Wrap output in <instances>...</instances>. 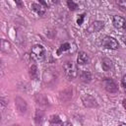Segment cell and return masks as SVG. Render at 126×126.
<instances>
[{
	"label": "cell",
	"mask_w": 126,
	"mask_h": 126,
	"mask_svg": "<svg viewBox=\"0 0 126 126\" xmlns=\"http://www.w3.org/2000/svg\"><path fill=\"white\" fill-rule=\"evenodd\" d=\"M63 70L65 75L69 78V80H74L78 76V68L77 65L72 61H67L63 65Z\"/></svg>",
	"instance_id": "6da1fadb"
},
{
	"label": "cell",
	"mask_w": 126,
	"mask_h": 126,
	"mask_svg": "<svg viewBox=\"0 0 126 126\" xmlns=\"http://www.w3.org/2000/svg\"><path fill=\"white\" fill-rule=\"evenodd\" d=\"M100 43H101L102 47L107 48V49H117L119 47L118 41L114 37L109 36V35H104L101 38V42Z\"/></svg>",
	"instance_id": "7a4b0ae2"
},
{
	"label": "cell",
	"mask_w": 126,
	"mask_h": 126,
	"mask_svg": "<svg viewBox=\"0 0 126 126\" xmlns=\"http://www.w3.org/2000/svg\"><path fill=\"white\" fill-rule=\"evenodd\" d=\"M45 55V49L40 44H35L32 47L31 51V57L34 60H41L44 58Z\"/></svg>",
	"instance_id": "3957f363"
},
{
	"label": "cell",
	"mask_w": 126,
	"mask_h": 126,
	"mask_svg": "<svg viewBox=\"0 0 126 126\" xmlns=\"http://www.w3.org/2000/svg\"><path fill=\"white\" fill-rule=\"evenodd\" d=\"M112 24L118 30H125L126 29V20L122 16L114 15L112 17Z\"/></svg>",
	"instance_id": "277c9868"
},
{
	"label": "cell",
	"mask_w": 126,
	"mask_h": 126,
	"mask_svg": "<svg viewBox=\"0 0 126 126\" xmlns=\"http://www.w3.org/2000/svg\"><path fill=\"white\" fill-rule=\"evenodd\" d=\"M103 84H104V88H105L106 92H108L110 94H115V93L118 92V87L114 83L113 80L106 78V79L103 80Z\"/></svg>",
	"instance_id": "5b68a950"
},
{
	"label": "cell",
	"mask_w": 126,
	"mask_h": 126,
	"mask_svg": "<svg viewBox=\"0 0 126 126\" xmlns=\"http://www.w3.org/2000/svg\"><path fill=\"white\" fill-rule=\"evenodd\" d=\"M104 27V23L102 21H94L93 22L87 29V32H90V33H93V32H99L100 30H102Z\"/></svg>",
	"instance_id": "8992f818"
},
{
	"label": "cell",
	"mask_w": 126,
	"mask_h": 126,
	"mask_svg": "<svg viewBox=\"0 0 126 126\" xmlns=\"http://www.w3.org/2000/svg\"><path fill=\"white\" fill-rule=\"evenodd\" d=\"M82 101H83L84 105L87 106V107H94V106H97V103H96V100L94 99V97L92 96L89 94H84L82 96Z\"/></svg>",
	"instance_id": "52a82bcc"
},
{
	"label": "cell",
	"mask_w": 126,
	"mask_h": 126,
	"mask_svg": "<svg viewBox=\"0 0 126 126\" xmlns=\"http://www.w3.org/2000/svg\"><path fill=\"white\" fill-rule=\"evenodd\" d=\"M15 104H16V107H17V109L19 110L20 113L24 114V113L27 112L28 106H27V102H26L25 99H23V98L20 97V96H17V97L15 98Z\"/></svg>",
	"instance_id": "ba28073f"
},
{
	"label": "cell",
	"mask_w": 126,
	"mask_h": 126,
	"mask_svg": "<svg viewBox=\"0 0 126 126\" xmlns=\"http://www.w3.org/2000/svg\"><path fill=\"white\" fill-rule=\"evenodd\" d=\"M77 62H78V64H80V65L88 64V63L90 62L89 55H88L86 52H84V51H80V52H79V54H78Z\"/></svg>",
	"instance_id": "9c48e42d"
},
{
	"label": "cell",
	"mask_w": 126,
	"mask_h": 126,
	"mask_svg": "<svg viewBox=\"0 0 126 126\" xmlns=\"http://www.w3.org/2000/svg\"><path fill=\"white\" fill-rule=\"evenodd\" d=\"M31 7H32V9L37 15H39V16H42V15L45 13V11H46V8H45L43 5H41V4L32 3Z\"/></svg>",
	"instance_id": "30bf717a"
},
{
	"label": "cell",
	"mask_w": 126,
	"mask_h": 126,
	"mask_svg": "<svg viewBox=\"0 0 126 126\" xmlns=\"http://www.w3.org/2000/svg\"><path fill=\"white\" fill-rule=\"evenodd\" d=\"M34 99H35L36 103L39 104V105H47L48 104L47 97L42 94H36L35 96H34Z\"/></svg>",
	"instance_id": "8fae6325"
},
{
	"label": "cell",
	"mask_w": 126,
	"mask_h": 126,
	"mask_svg": "<svg viewBox=\"0 0 126 126\" xmlns=\"http://www.w3.org/2000/svg\"><path fill=\"white\" fill-rule=\"evenodd\" d=\"M101 66H102V69L104 71H109V70H111L113 68V63L108 58H102V60H101Z\"/></svg>",
	"instance_id": "7c38bea8"
},
{
	"label": "cell",
	"mask_w": 126,
	"mask_h": 126,
	"mask_svg": "<svg viewBox=\"0 0 126 126\" xmlns=\"http://www.w3.org/2000/svg\"><path fill=\"white\" fill-rule=\"evenodd\" d=\"M11 43L6 40V39H1V50L5 53H8V52H11Z\"/></svg>",
	"instance_id": "4fadbf2b"
},
{
	"label": "cell",
	"mask_w": 126,
	"mask_h": 126,
	"mask_svg": "<svg viewBox=\"0 0 126 126\" xmlns=\"http://www.w3.org/2000/svg\"><path fill=\"white\" fill-rule=\"evenodd\" d=\"M80 78L83 82L85 83H90L91 80H92V75L89 71H82L81 72V75H80Z\"/></svg>",
	"instance_id": "5bb4252c"
},
{
	"label": "cell",
	"mask_w": 126,
	"mask_h": 126,
	"mask_svg": "<svg viewBox=\"0 0 126 126\" xmlns=\"http://www.w3.org/2000/svg\"><path fill=\"white\" fill-rule=\"evenodd\" d=\"M65 96H68L69 99H71V97H72V89L68 88V89H66V90H64L63 92L60 93V94H59V98H60L62 101H64Z\"/></svg>",
	"instance_id": "9a60e30c"
},
{
	"label": "cell",
	"mask_w": 126,
	"mask_h": 126,
	"mask_svg": "<svg viewBox=\"0 0 126 126\" xmlns=\"http://www.w3.org/2000/svg\"><path fill=\"white\" fill-rule=\"evenodd\" d=\"M43 111L40 110V109H37L35 111V115H34V120H35V123L36 124H40L42 122V119H43Z\"/></svg>",
	"instance_id": "2e32d148"
},
{
	"label": "cell",
	"mask_w": 126,
	"mask_h": 126,
	"mask_svg": "<svg viewBox=\"0 0 126 126\" xmlns=\"http://www.w3.org/2000/svg\"><path fill=\"white\" fill-rule=\"evenodd\" d=\"M49 122H50V124H52V125H62V124H63L62 120L59 118L58 115H52V116L50 117V119H49Z\"/></svg>",
	"instance_id": "e0dca14e"
},
{
	"label": "cell",
	"mask_w": 126,
	"mask_h": 126,
	"mask_svg": "<svg viewBox=\"0 0 126 126\" xmlns=\"http://www.w3.org/2000/svg\"><path fill=\"white\" fill-rule=\"evenodd\" d=\"M70 48H71V45H70V43H68V42H65V43L61 44L60 47L57 49V55H60L62 52H64V51H66V50H69Z\"/></svg>",
	"instance_id": "ac0fdd59"
},
{
	"label": "cell",
	"mask_w": 126,
	"mask_h": 126,
	"mask_svg": "<svg viewBox=\"0 0 126 126\" xmlns=\"http://www.w3.org/2000/svg\"><path fill=\"white\" fill-rule=\"evenodd\" d=\"M67 6L71 11H75L78 9V4L75 3L73 0H67Z\"/></svg>",
	"instance_id": "d6986e66"
},
{
	"label": "cell",
	"mask_w": 126,
	"mask_h": 126,
	"mask_svg": "<svg viewBox=\"0 0 126 126\" xmlns=\"http://www.w3.org/2000/svg\"><path fill=\"white\" fill-rule=\"evenodd\" d=\"M30 75L32 78H36L37 76V68L35 65H32L30 68Z\"/></svg>",
	"instance_id": "ffe728a7"
},
{
	"label": "cell",
	"mask_w": 126,
	"mask_h": 126,
	"mask_svg": "<svg viewBox=\"0 0 126 126\" xmlns=\"http://www.w3.org/2000/svg\"><path fill=\"white\" fill-rule=\"evenodd\" d=\"M115 3L121 10H126V0H115Z\"/></svg>",
	"instance_id": "44dd1931"
},
{
	"label": "cell",
	"mask_w": 126,
	"mask_h": 126,
	"mask_svg": "<svg viewBox=\"0 0 126 126\" xmlns=\"http://www.w3.org/2000/svg\"><path fill=\"white\" fill-rule=\"evenodd\" d=\"M85 16H86V14H85V13H84V14L79 15V18H78V20H77V24H78L79 26H81V25L83 24L84 19H85Z\"/></svg>",
	"instance_id": "7402d4cb"
},
{
	"label": "cell",
	"mask_w": 126,
	"mask_h": 126,
	"mask_svg": "<svg viewBox=\"0 0 126 126\" xmlns=\"http://www.w3.org/2000/svg\"><path fill=\"white\" fill-rule=\"evenodd\" d=\"M14 2H15V3H16V5H17L19 8H21V9H22V8H24V6H25L22 0H14Z\"/></svg>",
	"instance_id": "603a6c76"
},
{
	"label": "cell",
	"mask_w": 126,
	"mask_h": 126,
	"mask_svg": "<svg viewBox=\"0 0 126 126\" xmlns=\"http://www.w3.org/2000/svg\"><path fill=\"white\" fill-rule=\"evenodd\" d=\"M121 84H122L123 90H124V91H125V93H126V74L123 76V78H122V81H121Z\"/></svg>",
	"instance_id": "cb8c5ba5"
},
{
	"label": "cell",
	"mask_w": 126,
	"mask_h": 126,
	"mask_svg": "<svg viewBox=\"0 0 126 126\" xmlns=\"http://www.w3.org/2000/svg\"><path fill=\"white\" fill-rule=\"evenodd\" d=\"M38 2H39V4H41V5H43V6L45 7V8H46V7L48 6V5H47V2H46L45 0H38Z\"/></svg>",
	"instance_id": "d4e9b609"
},
{
	"label": "cell",
	"mask_w": 126,
	"mask_h": 126,
	"mask_svg": "<svg viewBox=\"0 0 126 126\" xmlns=\"http://www.w3.org/2000/svg\"><path fill=\"white\" fill-rule=\"evenodd\" d=\"M0 101H1V104H2V106H5V105H6V102H5V98H4L3 96L0 98Z\"/></svg>",
	"instance_id": "484cf974"
},
{
	"label": "cell",
	"mask_w": 126,
	"mask_h": 126,
	"mask_svg": "<svg viewBox=\"0 0 126 126\" xmlns=\"http://www.w3.org/2000/svg\"><path fill=\"white\" fill-rule=\"evenodd\" d=\"M122 103H123V106H124V108L126 109V98H124V99H123Z\"/></svg>",
	"instance_id": "4316f807"
},
{
	"label": "cell",
	"mask_w": 126,
	"mask_h": 126,
	"mask_svg": "<svg viewBox=\"0 0 126 126\" xmlns=\"http://www.w3.org/2000/svg\"><path fill=\"white\" fill-rule=\"evenodd\" d=\"M122 39H123V42L126 44V36H123V37H122Z\"/></svg>",
	"instance_id": "83f0119b"
}]
</instances>
